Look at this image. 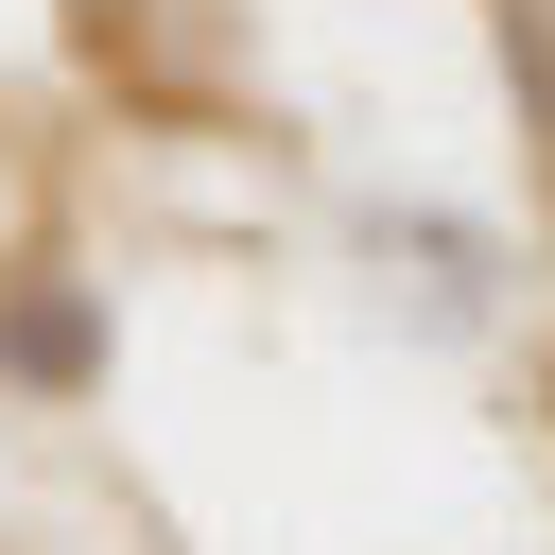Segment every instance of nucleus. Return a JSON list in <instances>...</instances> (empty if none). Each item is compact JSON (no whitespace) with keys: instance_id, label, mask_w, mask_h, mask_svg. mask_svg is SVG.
<instances>
[{"instance_id":"f257e3e1","label":"nucleus","mask_w":555,"mask_h":555,"mask_svg":"<svg viewBox=\"0 0 555 555\" xmlns=\"http://www.w3.org/2000/svg\"><path fill=\"white\" fill-rule=\"evenodd\" d=\"M503 69H520V139L555 173V0H503Z\"/></svg>"},{"instance_id":"f03ea898","label":"nucleus","mask_w":555,"mask_h":555,"mask_svg":"<svg viewBox=\"0 0 555 555\" xmlns=\"http://www.w3.org/2000/svg\"><path fill=\"white\" fill-rule=\"evenodd\" d=\"M0 347H17V364H35V382H87V312H69V295H35V312H17V330H0Z\"/></svg>"}]
</instances>
